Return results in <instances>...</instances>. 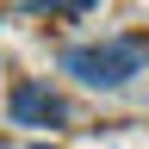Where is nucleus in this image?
I'll use <instances>...</instances> for the list:
<instances>
[{
  "label": "nucleus",
  "mask_w": 149,
  "mask_h": 149,
  "mask_svg": "<svg viewBox=\"0 0 149 149\" xmlns=\"http://www.w3.org/2000/svg\"><path fill=\"white\" fill-rule=\"evenodd\" d=\"M6 112H13V124H62V100L50 87H37V81H19Z\"/></svg>",
  "instance_id": "nucleus-2"
},
{
  "label": "nucleus",
  "mask_w": 149,
  "mask_h": 149,
  "mask_svg": "<svg viewBox=\"0 0 149 149\" xmlns=\"http://www.w3.org/2000/svg\"><path fill=\"white\" fill-rule=\"evenodd\" d=\"M143 68H149V44L143 37H100V44L62 50V74H74L81 87H100V93L130 87Z\"/></svg>",
  "instance_id": "nucleus-1"
},
{
  "label": "nucleus",
  "mask_w": 149,
  "mask_h": 149,
  "mask_svg": "<svg viewBox=\"0 0 149 149\" xmlns=\"http://www.w3.org/2000/svg\"><path fill=\"white\" fill-rule=\"evenodd\" d=\"M31 13H68V19H81V13H93V0H25Z\"/></svg>",
  "instance_id": "nucleus-3"
},
{
  "label": "nucleus",
  "mask_w": 149,
  "mask_h": 149,
  "mask_svg": "<svg viewBox=\"0 0 149 149\" xmlns=\"http://www.w3.org/2000/svg\"><path fill=\"white\" fill-rule=\"evenodd\" d=\"M31 149H50V143H31Z\"/></svg>",
  "instance_id": "nucleus-4"
}]
</instances>
